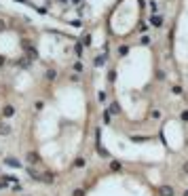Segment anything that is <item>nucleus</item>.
<instances>
[{"instance_id":"nucleus-1","label":"nucleus","mask_w":188,"mask_h":196,"mask_svg":"<svg viewBox=\"0 0 188 196\" xmlns=\"http://www.w3.org/2000/svg\"><path fill=\"white\" fill-rule=\"evenodd\" d=\"M159 196H176V190L171 185H159Z\"/></svg>"},{"instance_id":"nucleus-2","label":"nucleus","mask_w":188,"mask_h":196,"mask_svg":"<svg viewBox=\"0 0 188 196\" xmlns=\"http://www.w3.org/2000/svg\"><path fill=\"white\" fill-rule=\"evenodd\" d=\"M28 175H30L32 179H38V181L42 179V173H40V171H36L34 167H28Z\"/></svg>"},{"instance_id":"nucleus-3","label":"nucleus","mask_w":188,"mask_h":196,"mask_svg":"<svg viewBox=\"0 0 188 196\" xmlns=\"http://www.w3.org/2000/svg\"><path fill=\"white\" fill-rule=\"evenodd\" d=\"M150 23H152V25H156V28H161V25H163V17L154 13L152 17H150Z\"/></svg>"},{"instance_id":"nucleus-4","label":"nucleus","mask_w":188,"mask_h":196,"mask_svg":"<svg viewBox=\"0 0 188 196\" xmlns=\"http://www.w3.org/2000/svg\"><path fill=\"white\" fill-rule=\"evenodd\" d=\"M40 181H45V184H53L55 181V175L53 173H42V179Z\"/></svg>"},{"instance_id":"nucleus-5","label":"nucleus","mask_w":188,"mask_h":196,"mask_svg":"<svg viewBox=\"0 0 188 196\" xmlns=\"http://www.w3.org/2000/svg\"><path fill=\"white\" fill-rule=\"evenodd\" d=\"M28 160H30L32 164H34V162H38V160H40V156H38L36 152H30V154H28Z\"/></svg>"},{"instance_id":"nucleus-6","label":"nucleus","mask_w":188,"mask_h":196,"mask_svg":"<svg viewBox=\"0 0 188 196\" xmlns=\"http://www.w3.org/2000/svg\"><path fill=\"white\" fill-rule=\"evenodd\" d=\"M9 133H11V127L2 122V125H0V135H9Z\"/></svg>"},{"instance_id":"nucleus-7","label":"nucleus","mask_w":188,"mask_h":196,"mask_svg":"<svg viewBox=\"0 0 188 196\" xmlns=\"http://www.w3.org/2000/svg\"><path fill=\"white\" fill-rule=\"evenodd\" d=\"M7 164H9V167H17V169H19V160H17V158H7Z\"/></svg>"},{"instance_id":"nucleus-8","label":"nucleus","mask_w":188,"mask_h":196,"mask_svg":"<svg viewBox=\"0 0 188 196\" xmlns=\"http://www.w3.org/2000/svg\"><path fill=\"white\" fill-rule=\"evenodd\" d=\"M2 114H4V116H7V118H9V116H13V114H15V110H13L11 105H7V108H4V112H2Z\"/></svg>"},{"instance_id":"nucleus-9","label":"nucleus","mask_w":188,"mask_h":196,"mask_svg":"<svg viewBox=\"0 0 188 196\" xmlns=\"http://www.w3.org/2000/svg\"><path fill=\"white\" fill-rule=\"evenodd\" d=\"M110 169H112V171H120V162L112 160V164H110Z\"/></svg>"},{"instance_id":"nucleus-10","label":"nucleus","mask_w":188,"mask_h":196,"mask_svg":"<svg viewBox=\"0 0 188 196\" xmlns=\"http://www.w3.org/2000/svg\"><path fill=\"white\" fill-rule=\"evenodd\" d=\"M110 120H112V116H110V112H104V122H106V125H108Z\"/></svg>"},{"instance_id":"nucleus-11","label":"nucleus","mask_w":188,"mask_h":196,"mask_svg":"<svg viewBox=\"0 0 188 196\" xmlns=\"http://www.w3.org/2000/svg\"><path fill=\"white\" fill-rule=\"evenodd\" d=\"M118 51H120V55H127V53H129V46H120Z\"/></svg>"},{"instance_id":"nucleus-12","label":"nucleus","mask_w":188,"mask_h":196,"mask_svg":"<svg viewBox=\"0 0 188 196\" xmlns=\"http://www.w3.org/2000/svg\"><path fill=\"white\" fill-rule=\"evenodd\" d=\"M19 66H21V68H28V66H30V61H28V59H21V61H19Z\"/></svg>"},{"instance_id":"nucleus-13","label":"nucleus","mask_w":188,"mask_h":196,"mask_svg":"<svg viewBox=\"0 0 188 196\" xmlns=\"http://www.w3.org/2000/svg\"><path fill=\"white\" fill-rule=\"evenodd\" d=\"M72 196H85V190H74V194Z\"/></svg>"},{"instance_id":"nucleus-14","label":"nucleus","mask_w":188,"mask_h":196,"mask_svg":"<svg viewBox=\"0 0 188 196\" xmlns=\"http://www.w3.org/2000/svg\"><path fill=\"white\" fill-rule=\"evenodd\" d=\"M47 78H51V80L55 78V72H53V70H49V72H47Z\"/></svg>"},{"instance_id":"nucleus-15","label":"nucleus","mask_w":188,"mask_h":196,"mask_svg":"<svg viewBox=\"0 0 188 196\" xmlns=\"http://www.w3.org/2000/svg\"><path fill=\"white\" fill-rule=\"evenodd\" d=\"M4 188H7V179L2 177V179H0V190H4Z\"/></svg>"},{"instance_id":"nucleus-16","label":"nucleus","mask_w":188,"mask_h":196,"mask_svg":"<svg viewBox=\"0 0 188 196\" xmlns=\"http://www.w3.org/2000/svg\"><path fill=\"white\" fill-rule=\"evenodd\" d=\"M74 70L76 72H82V63H74Z\"/></svg>"},{"instance_id":"nucleus-17","label":"nucleus","mask_w":188,"mask_h":196,"mask_svg":"<svg viewBox=\"0 0 188 196\" xmlns=\"http://www.w3.org/2000/svg\"><path fill=\"white\" fill-rule=\"evenodd\" d=\"M171 91L176 93V95H180V93H182V89H180V87H171Z\"/></svg>"},{"instance_id":"nucleus-18","label":"nucleus","mask_w":188,"mask_h":196,"mask_svg":"<svg viewBox=\"0 0 188 196\" xmlns=\"http://www.w3.org/2000/svg\"><path fill=\"white\" fill-rule=\"evenodd\" d=\"M82 164H85V160H82V158H78V160L74 162V167H82Z\"/></svg>"},{"instance_id":"nucleus-19","label":"nucleus","mask_w":188,"mask_h":196,"mask_svg":"<svg viewBox=\"0 0 188 196\" xmlns=\"http://www.w3.org/2000/svg\"><path fill=\"white\" fill-rule=\"evenodd\" d=\"M182 120H184V122H188V112H182Z\"/></svg>"},{"instance_id":"nucleus-20","label":"nucleus","mask_w":188,"mask_h":196,"mask_svg":"<svg viewBox=\"0 0 188 196\" xmlns=\"http://www.w3.org/2000/svg\"><path fill=\"white\" fill-rule=\"evenodd\" d=\"M184 171H186V175H188V162H186V164H184Z\"/></svg>"},{"instance_id":"nucleus-21","label":"nucleus","mask_w":188,"mask_h":196,"mask_svg":"<svg viewBox=\"0 0 188 196\" xmlns=\"http://www.w3.org/2000/svg\"><path fill=\"white\" fill-rule=\"evenodd\" d=\"M2 63H4V59H2V57H0V66H2Z\"/></svg>"},{"instance_id":"nucleus-22","label":"nucleus","mask_w":188,"mask_h":196,"mask_svg":"<svg viewBox=\"0 0 188 196\" xmlns=\"http://www.w3.org/2000/svg\"><path fill=\"white\" fill-rule=\"evenodd\" d=\"M184 196H188V190H186V192H184Z\"/></svg>"},{"instance_id":"nucleus-23","label":"nucleus","mask_w":188,"mask_h":196,"mask_svg":"<svg viewBox=\"0 0 188 196\" xmlns=\"http://www.w3.org/2000/svg\"><path fill=\"white\" fill-rule=\"evenodd\" d=\"M74 2H81V0H74Z\"/></svg>"}]
</instances>
